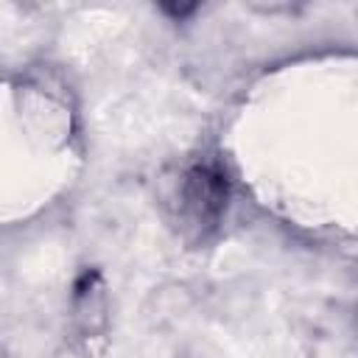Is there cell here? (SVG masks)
Masks as SVG:
<instances>
[{
  "instance_id": "obj_1",
  "label": "cell",
  "mask_w": 358,
  "mask_h": 358,
  "mask_svg": "<svg viewBox=\"0 0 358 358\" xmlns=\"http://www.w3.org/2000/svg\"><path fill=\"white\" fill-rule=\"evenodd\" d=\"M229 201V179L213 159L193 162L179 179V218L196 238L213 232Z\"/></svg>"
},
{
  "instance_id": "obj_2",
  "label": "cell",
  "mask_w": 358,
  "mask_h": 358,
  "mask_svg": "<svg viewBox=\"0 0 358 358\" xmlns=\"http://www.w3.org/2000/svg\"><path fill=\"white\" fill-rule=\"evenodd\" d=\"M70 322L78 338H98L109 324V296L106 282L98 271H84L70 296Z\"/></svg>"
}]
</instances>
